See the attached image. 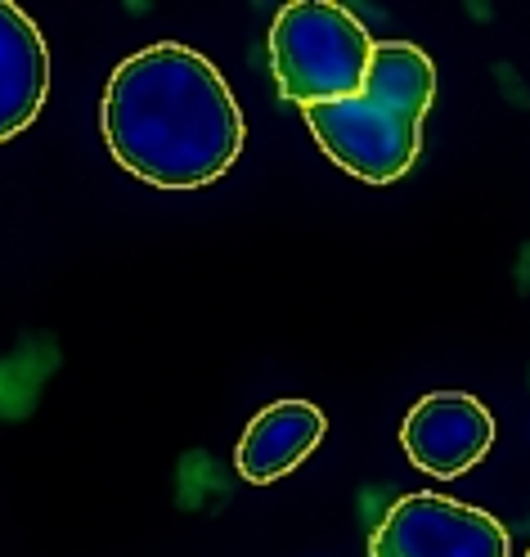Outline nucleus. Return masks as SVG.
<instances>
[{
	"mask_svg": "<svg viewBox=\"0 0 530 557\" xmlns=\"http://www.w3.org/2000/svg\"><path fill=\"white\" fill-rule=\"evenodd\" d=\"M526 557H530V553H526Z\"/></svg>",
	"mask_w": 530,
	"mask_h": 557,
	"instance_id": "nucleus-8",
	"label": "nucleus"
},
{
	"mask_svg": "<svg viewBox=\"0 0 530 557\" xmlns=\"http://www.w3.org/2000/svg\"><path fill=\"white\" fill-rule=\"evenodd\" d=\"M50 95V46L19 5L0 0V145L41 117Z\"/></svg>",
	"mask_w": 530,
	"mask_h": 557,
	"instance_id": "nucleus-6",
	"label": "nucleus"
},
{
	"mask_svg": "<svg viewBox=\"0 0 530 557\" xmlns=\"http://www.w3.org/2000/svg\"><path fill=\"white\" fill-rule=\"evenodd\" d=\"M436 99V67L409 41H373L369 77L360 95L315 103L306 126L346 176L365 185H392L422 149V117Z\"/></svg>",
	"mask_w": 530,
	"mask_h": 557,
	"instance_id": "nucleus-2",
	"label": "nucleus"
},
{
	"mask_svg": "<svg viewBox=\"0 0 530 557\" xmlns=\"http://www.w3.org/2000/svg\"><path fill=\"white\" fill-rule=\"evenodd\" d=\"M508 531L490 512L445 495L392 504L369 540V557H508Z\"/></svg>",
	"mask_w": 530,
	"mask_h": 557,
	"instance_id": "nucleus-4",
	"label": "nucleus"
},
{
	"mask_svg": "<svg viewBox=\"0 0 530 557\" xmlns=\"http://www.w3.org/2000/svg\"><path fill=\"white\" fill-rule=\"evenodd\" d=\"M324 432H329V418L310 400H274V405H266L252 423H247V432H243V441L234 449L238 476L252 481V485H270L279 476H288L301 459L315 455V445L324 441Z\"/></svg>",
	"mask_w": 530,
	"mask_h": 557,
	"instance_id": "nucleus-7",
	"label": "nucleus"
},
{
	"mask_svg": "<svg viewBox=\"0 0 530 557\" xmlns=\"http://www.w3.org/2000/svg\"><path fill=\"white\" fill-rule=\"evenodd\" d=\"M373 41L365 23L333 0H293L274 14L270 67L279 95L301 109L360 95L369 77Z\"/></svg>",
	"mask_w": 530,
	"mask_h": 557,
	"instance_id": "nucleus-3",
	"label": "nucleus"
},
{
	"mask_svg": "<svg viewBox=\"0 0 530 557\" xmlns=\"http://www.w3.org/2000/svg\"><path fill=\"white\" fill-rule=\"evenodd\" d=\"M400 445L414 468L449 481V476L472 472L490 455L494 418L468 392H432L409 409L400 428Z\"/></svg>",
	"mask_w": 530,
	"mask_h": 557,
	"instance_id": "nucleus-5",
	"label": "nucleus"
},
{
	"mask_svg": "<svg viewBox=\"0 0 530 557\" xmlns=\"http://www.w3.org/2000/svg\"><path fill=\"white\" fill-rule=\"evenodd\" d=\"M103 139L122 171L153 189H207L243 153V113L217 63L158 41L122 59L103 90Z\"/></svg>",
	"mask_w": 530,
	"mask_h": 557,
	"instance_id": "nucleus-1",
	"label": "nucleus"
}]
</instances>
